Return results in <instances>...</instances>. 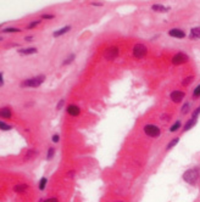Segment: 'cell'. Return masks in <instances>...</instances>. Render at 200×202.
<instances>
[{
  "mask_svg": "<svg viewBox=\"0 0 200 202\" xmlns=\"http://www.w3.org/2000/svg\"><path fill=\"white\" fill-rule=\"evenodd\" d=\"M199 178L200 174L198 169H188L183 174V180L188 184H190V185H195L199 181Z\"/></svg>",
  "mask_w": 200,
  "mask_h": 202,
  "instance_id": "6da1fadb",
  "label": "cell"
},
{
  "mask_svg": "<svg viewBox=\"0 0 200 202\" xmlns=\"http://www.w3.org/2000/svg\"><path fill=\"white\" fill-rule=\"evenodd\" d=\"M45 79V76H37V77H32L28 79H25L22 82V87H28V88H37L39 87Z\"/></svg>",
  "mask_w": 200,
  "mask_h": 202,
  "instance_id": "7a4b0ae2",
  "label": "cell"
},
{
  "mask_svg": "<svg viewBox=\"0 0 200 202\" xmlns=\"http://www.w3.org/2000/svg\"><path fill=\"white\" fill-rule=\"evenodd\" d=\"M144 133L148 135V136H151V138H157L160 136L161 131H160V128L155 126V124H146L144 127Z\"/></svg>",
  "mask_w": 200,
  "mask_h": 202,
  "instance_id": "3957f363",
  "label": "cell"
},
{
  "mask_svg": "<svg viewBox=\"0 0 200 202\" xmlns=\"http://www.w3.org/2000/svg\"><path fill=\"white\" fill-rule=\"evenodd\" d=\"M146 53H148L146 46L143 44H136L133 48V55L137 58H143L146 55Z\"/></svg>",
  "mask_w": 200,
  "mask_h": 202,
  "instance_id": "277c9868",
  "label": "cell"
},
{
  "mask_svg": "<svg viewBox=\"0 0 200 202\" xmlns=\"http://www.w3.org/2000/svg\"><path fill=\"white\" fill-rule=\"evenodd\" d=\"M118 53H120L118 48L111 46V48H109V49L104 53V57L106 58V60H114V58H116L118 56Z\"/></svg>",
  "mask_w": 200,
  "mask_h": 202,
  "instance_id": "5b68a950",
  "label": "cell"
},
{
  "mask_svg": "<svg viewBox=\"0 0 200 202\" xmlns=\"http://www.w3.org/2000/svg\"><path fill=\"white\" fill-rule=\"evenodd\" d=\"M186 62H188V56L186 54H183V53L176 54L173 56V58H172V63L173 65H182V63H186Z\"/></svg>",
  "mask_w": 200,
  "mask_h": 202,
  "instance_id": "8992f818",
  "label": "cell"
},
{
  "mask_svg": "<svg viewBox=\"0 0 200 202\" xmlns=\"http://www.w3.org/2000/svg\"><path fill=\"white\" fill-rule=\"evenodd\" d=\"M184 96H186V94H184L183 91H181V90H174V91H172L171 95H170L171 100L174 101V102H179V101H182L183 99H184Z\"/></svg>",
  "mask_w": 200,
  "mask_h": 202,
  "instance_id": "52a82bcc",
  "label": "cell"
},
{
  "mask_svg": "<svg viewBox=\"0 0 200 202\" xmlns=\"http://www.w3.org/2000/svg\"><path fill=\"white\" fill-rule=\"evenodd\" d=\"M169 34L173 37V38H184L186 37V33H184V30H182V29L179 28H172L169 30Z\"/></svg>",
  "mask_w": 200,
  "mask_h": 202,
  "instance_id": "ba28073f",
  "label": "cell"
},
{
  "mask_svg": "<svg viewBox=\"0 0 200 202\" xmlns=\"http://www.w3.org/2000/svg\"><path fill=\"white\" fill-rule=\"evenodd\" d=\"M17 51L21 55H31V54H37L38 53V49L37 48H25V49L17 50Z\"/></svg>",
  "mask_w": 200,
  "mask_h": 202,
  "instance_id": "9c48e42d",
  "label": "cell"
},
{
  "mask_svg": "<svg viewBox=\"0 0 200 202\" xmlns=\"http://www.w3.org/2000/svg\"><path fill=\"white\" fill-rule=\"evenodd\" d=\"M79 112H81V110H79V107L76 106V105H70V106L67 107V113H69V115L78 116L79 115Z\"/></svg>",
  "mask_w": 200,
  "mask_h": 202,
  "instance_id": "30bf717a",
  "label": "cell"
},
{
  "mask_svg": "<svg viewBox=\"0 0 200 202\" xmlns=\"http://www.w3.org/2000/svg\"><path fill=\"white\" fill-rule=\"evenodd\" d=\"M11 110L10 107H2L0 111V117L1 118H11Z\"/></svg>",
  "mask_w": 200,
  "mask_h": 202,
  "instance_id": "8fae6325",
  "label": "cell"
},
{
  "mask_svg": "<svg viewBox=\"0 0 200 202\" xmlns=\"http://www.w3.org/2000/svg\"><path fill=\"white\" fill-rule=\"evenodd\" d=\"M197 124V118H190L188 122H187L186 124H184V128H183V131H187V130H189V129H192L194 126Z\"/></svg>",
  "mask_w": 200,
  "mask_h": 202,
  "instance_id": "7c38bea8",
  "label": "cell"
},
{
  "mask_svg": "<svg viewBox=\"0 0 200 202\" xmlns=\"http://www.w3.org/2000/svg\"><path fill=\"white\" fill-rule=\"evenodd\" d=\"M151 9H153L154 11H157V12H166L167 10H170V7H166V6L161 5V4H155V5H153Z\"/></svg>",
  "mask_w": 200,
  "mask_h": 202,
  "instance_id": "4fadbf2b",
  "label": "cell"
},
{
  "mask_svg": "<svg viewBox=\"0 0 200 202\" xmlns=\"http://www.w3.org/2000/svg\"><path fill=\"white\" fill-rule=\"evenodd\" d=\"M192 39H199L200 38V27H194L190 29V35Z\"/></svg>",
  "mask_w": 200,
  "mask_h": 202,
  "instance_id": "5bb4252c",
  "label": "cell"
},
{
  "mask_svg": "<svg viewBox=\"0 0 200 202\" xmlns=\"http://www.w3.org/2000/svg\"><path fill=\"white\" fill-rule=\"evenodd\" d=\"M70 29H71V26H66V27H62L61 29H59V30H56V32H54V33H53V35H54V37H60V35H62V34L67 33Z\"/></svg>",
  "mask_w": 200,
  "mask_h": 202,
  "instance_id": "9a60e30c",
  "label": "cell"
},
{
  "mask_svg": "<svg viewBox=\"0 0 200 202\" xmlns=\"http://www.w3.org/2000/svg\"><path fill=\"white\" fill-rule=\"evenodd\" d=\"M27 189H28L27 184H18V185L14 186V190L16 192H25V191H27Z\"/></svg>",
  "mask_w": 200,
  "mask_h": 202,
  "instance_id": "2e32d148",
  "label": "cell"
},
{
  "mask_svg": "<svg viewBox=\"0 0 200 202\" xmlns=\"http://www.w3.org/2000/svg\"><path fill=\"white\" fill-rule=\"evenodd\" d=\"M37 155H38V152H37V151H34V150H28V151H27V154L25 155V159L27 161V159L34 158Z\"/></svg>",
  "mask_w": 200,
  "mask_h": 202,
  "instance_id": "e0dca14e",
  "label": "cell"
},
{
  "mask_svg": "<svg viewBox=\"0 0 200 202\" xmlns=\"http://www.w3.org/2000/svg\"><path fill=\"white\" fill-rule=\"evenodd\" d=\"M178 141H179V138H174V139H172L171 141H170V143L167 144V147H166V149H167V150L172 149L173 146H176V145L178 144Z\"/></svg>",
  "mask_w": 200,
  "mask_h": 202,
  "instance_id": "ac0fdd59",
  "label": "cell"
},
{
  "mask_svg": "<svg viewBox=\"0 0 200 202\" xmlns=\"http://www.w3.org/2000/svg\"><path fill=\"white\" fill-rule=\"evenodd\" d=\"M40 22H42L40 20H36V21H33V22H31V23H29L28 26H27V28H28V29L34 28V27H37L38 25H40Z\"/></svg>",
  "mask_w": 200,
  "mask_h": 202,
  "instance_id": "d6986e66",
  "label": "cell"
},
{
  "mask_svg": "<svg viewBox=\"0 0 200 202\" xmlns=\"http://www.w3.org/2000/svg\"><path fill=\"white\" fill-rule=\"evenodd\" d=\"M4 33H16V32H20L18 28H14V27H7V28L2 29Z\"/></svg>",
  "mask_w": 200,
  "mask_h": 202,
  "instance_id": "ffe728a7",
  "label": "cell"
},
{
  "mask_svg": "<svg viewBox=\"0 0 200 202\" xmlns=\"http://www.w3.org/2000/svg\"><path fill=\"white\" fill-rule=\"evenodd\" d=\"M179 128H181V121H177L171 128H170V131H176V130H178Z\"/></svg>",
  "mask_w": 200,
  "mask_h": 202,
  "instance_id": "44dd1931",
  "label": "cell"
},
{
  "mask_svg": "<svg viewBox=\"0 0 200 202\" xmlns=\"http://www.w3.org/2000/svg\"><path fill=\"white\" fill-rule=\"evenodd\" d=\"M54 154H55V149H54V147H50V149L48 150V155H46V158L51 159L53 157H54Z\"/></svg>",
  "mask_w": 200,
  "mask_h": 202,
  "instance_id": "7402d4cb",
  "label": "cell"
},
{
  "mask_svg": "<svg viewBox=\"0 0 200 202\" xmlns=\"http://www.w3.org/2000/svg\"><path fill=\"white\" fill-rule=\"evenodd\" d=\"M46 183H48V179L46 178H42L40 179V183H39V189L43 191L44 189H45V185H46Z\"/></svg>",
  "mask_w": 200,
  "mask_h": 202,
  "instance_id": "603a6c76",
  "label": "cell"
},
{
  "mask_svg": "<svg viewBox=\"0 0 200 202\" xmlns=\"http://www.w3.org/2000/svg\"><path fill=\"white\" fill-rule=\"evenodd\" d=\"M0 128H1V130H10L11 129V126H9V124H6L4 121H1V122H0Z\"/></svg>",
  "mask_w": 200,
  "mask_h": 202,
  "instance_id": "cb8c5ba5",
  "label": "cell"
},
{
  "mask_svg": "<svg viewBox=\"0 0 200 202\" xmlns=\"http://www.w3.org/2000/svg\"><path fill=\"white\" fill-rule=\"evenodd\" d=\"M199 96H200V84L193 91V98H199Z\"/></svg>",
  "mask_w": 200,
  "mask_h": 202,
  "instance_id": "d4e9b609",
  "label": "cell"
},
{
  "mask_svg": "<svg viewBox=\"0 0 200 202\" xmlns=\"http://www.w3.org/2000/svg\"><path fill=\"white\" fill-rule=\"evenodd\" d=\"M188 110H189V103L187 102L183 105V107H182V113H187L188 112Z\"/></svg>",
  "mask_w": 200,
  "mask_h": 202,
  "instance_id": "484cf974",
  "label": "cell"
},
{
  "mask_svg": "<svg viewBox=\"0 0 200 202\" xmlns=\"http://www.w3.org/2000/svg\"><path fill=\"white\" fill-rule=\"evenodd\" d=\"M54 17H55L54 15H48V14L42 15V18H44V20H51V18H54Z\"/></svg>",
  "mask_w": 200,
  "mask_h": 202,
  "instance_id": "4316f807",
  "label": "cell"
},
{
  "mask_svg": "<svg viewBox=\"0 0 200 202\" xmlns=\"http://www.w3.org/2000/svg\"><path fill=\"white\" fill-rule=\"evenodd\" d=\"M199 115H200V106L198 107V108H197V110H195V111H194V112H193L192 117H193V118H197V117H198Z\"/></svg>",
  "mask_w": 200,
  "mask_h": 202,
  "instance_id": "83f0119b",
  "label": "cell"
},
{
  "mask_svg": "<svg viewBox=\"0 0 200 202\" xmlns=\"http://www.w3.org/2000/svg\"><path fill=\"white\" fill-rule=\"evenodd\" d=\"M64 103H65V100H64V99H61V100L59 101V103L56 105L57 110H61V107H62V105H64Z\"/></svg>",
  "mask_w": 200,
  "mask_h": 202,
  "instance_id": "f1b7e54d",
  "label": "cell"
},
{
  "mask_svg": "<svg viewBox=\"0 0 200 202\" xmlns=\"http://www.w3.org/2000/svg\"><path fill=\"white\" fill-rule=\"evenodd\" d=\"M73 58H74V55H71L69 58H66V61L64 62V65H67V63H70V62H72L73 61Z\"/></svg>",
  "mask_w": 200,
  "mask_h": 202,
  "instance_id": "f546056e",
  "label": "cell"
},
{
  "mask_svg": "<svg viewBox=\"0 0 200 202\" xmlns=\"http://www.w3.org/2000/svg\"><path fill=\"white\" fill-rule=\"evenodd\" d=\"M59 140H60V135H59V134H55V135L53 136V141H54V143H59Z\"/></svg>",
  "mask_w": 200,
  "mask_h": 202,
  "instance_id": "4dcf8cb0",
  "label": "cell"
},
{
  "mask_svg": "<svg viewBox=\"0 0 200 202\" xmlns=\"http://www.w3.org/2000/svg\"><path fill=\"white\" fill-rule=\"evenodd\" d=\"M192 79H193V77H188V78H186V80H183V84H189V83L192 82Z\"/></svg>",
  "mask_w": 200,
  "mask_h": 202,
  "instance_id": "1f68e13d",
  "label": "cell"
},
{
  "mask_svg": "<svg viewBox=\"0 0 200 202\" xmlns=\"http://www.w3.org/2000/svg\"><path fill=\"white\" fill-rule=\"evenodd\" d=\"M0 85L1 87L4 85V74H2V72H0Z\"/></svg>",
  "mask_w": 200,
  "mask_h": 202,
  "instance_id": "d6a6232c",
  "label": "cell"
},
{
  "mask_svg": "<svg viewBox=\"0 0 200 202\" xmlns=\"http://www.w3.org/2000/svg\"><path fill=\"white\" fill-rule=\"evenodd\" d=\"M44 202H59V200L55 199V197H51V199H46Z\"/></svg>",
  "mask_w": 200,
  "mask_h": 202,
  "instance_id": "836d02e7",
  "label": "cell"
},
{
  "mask_svg": "<svg viewBox=\"0 0 200 202\" xmlns=\"http://www.w3.org/2000/svg\"><path fill=\"white\" fill-rule=\"evenodd\" d=\"M32 39H33V37H26V38H25V40H26V42H31Z\"/></svg>",
  "mask_w": 200,
  "mask_h": 202,
  "instance_id": "e575fe53",
  "label": "cell"
},
{
  "mask_svg": "<svg viewBox=\"0 0 200 202\" xmlns=\"http://www.w3.org/2000/svg\"><path fill=\"white\" fill-rule=\"evenodd\" d=\"M118 202H122V201H118Z\"/></svg>",
  "mask_w": 200,
  "mask_h": 202,
  "instance_id": "d590c367",
  "label": "cell"
}]
</instances>
